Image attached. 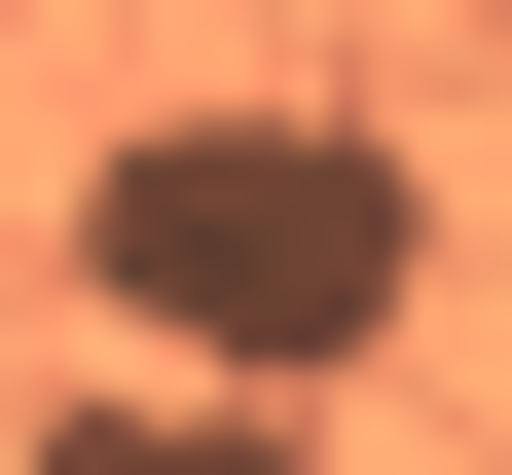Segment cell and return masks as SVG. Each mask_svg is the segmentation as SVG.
I'll use <instances>...</instances> for the list:
<instances>
[{
	"instance_id": "cell-1",
	"label": "cell",
	"mask_w": 512,
	"mask_h": 475,
	"mask_svg": "<svg viewBox=\"0 0 512 475\" xmlns=\"http://www.w3.org/2000/svg\"><path fill=\"white\" fill-rule=\"evenodd\" d=\"M74 329H147V402H330L439 329V183L366 110H147L74 183Z\"/></svg>"
},
{
	"instance_id": "cell-2",
	"label": "cell",
	"mask_w": 512,
	"mask_h": 475,
	"mask_svg": "<svg viewBox=\"0 0 512 475\" xmlns=\"http://www.w3.org/2000/svg\"><path fill=\"white\" fill-rule=\"evenodd\" d=\"M37 475H330V439H293V402H147V366H110V402H37Z\"/></svg>"
},
{
	"instance_id": "cell-3",
	"label": "cell",
	"mask_w": 512,
	"mask_h": 475,
	"mask_svg": "<svg viewBox=\"0 0 512 475\" xmlns=\"http://www.w3.org/2000/svg\"><path fill=\"white\" fill-rule=\"evenodd\" d=\"M476 37H512V0H476Z\"/></svg>"
}]
</instances>
